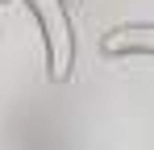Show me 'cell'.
<instances>
[{
	"instance_id": "cell-1",
	"label": "cell",
	"mask_w": 154,
	"mask_h": 150,
	"mask_svg": "<svg viewBox=\"0 0 154 150\" xmlns=\"http://www.w3.org/2000/svg\"><path fill=\"white\" fill-rule=\"evenodd\" d=\"M29 17L42 33V50H46V75L50 83H67L75 71V25L67 13V0H21Z\"/></svg>"
},
{
	"instance_id": "cell-2",
	"label": "cell",
	"mask_w": 154,
	"mask_h": 150,
	"mask_svg": "<svg viewBox=\"0 0 154 150\" xmlns=\"http://www.w3.org/2000/svg\"><path fill=\"white\" fill-rule=\"evenodd\" d=\"M104 58H154V21H125L100 38Z\"/></svg>"
},
{
	"instance_id": "cell-3",
	"label": "cell",
	"mask_w": 154,
	"mask_h": 150,
	"mask_svg": "<svg viewBox=\"0 0 154 150\" xmlns=\"http://www.w3.org/2000/svg\"><path fill=\"white\" fill-rule=\"evenodd\" d=\"M0 4H8V0H0Z\"/></svg>"
},
{
	"instance_id": "cell-4",
	"label": "cell",
	"mask_w": 154,
	"mask_h": 150,
	"mask_svg": "<svg viewBox=\"0 0 154 150\" xmlns=\"http://www.w3.org/2000/svg\"><path fill=\"white\" fill-rule=\"evenodd\" d=\"M67 4H75V0H67Z\"/></svg>"
}]
</instances>
